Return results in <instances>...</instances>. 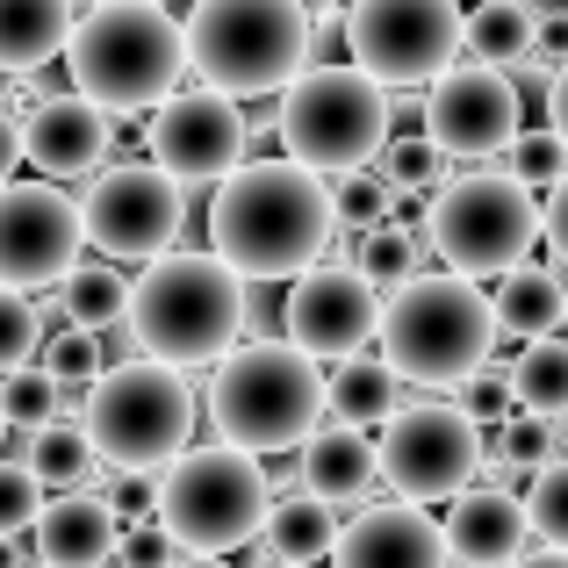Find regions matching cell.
<instances>
[{
    "label": "cell",
    "instance_id": "obj_3",
    "mask_svg": "<svg viewBox=\"0 0 568 568\" xmlns=\"http://www.w3.org/2000/svg\"><path fill=\"white\" fill-rule=\"evenodd\" d=\"M497 338L504 332H497V303L483 295V274H460V266L425 274V266H417L410 281H396V288L382 295L375 346H382V361L417 388H460L497 353Z\"/></svg>",
    "mask_w": 568,
    "mask_h": 568
},
{
    "label": "cell",
    "instance_id": "obj_34",
    "mask_svg": "<svg viewBox=\"0 0 568 568\" xmlns=\"http://www.w3.org/2000/svg\"><path fill=\"white\" fill-rule=\"evenodd\" d=\"M526 518H532V532H540L547 547H568V454H555V460H540V468H532Z\"/></svg>",
    "mask_w": 568,
    "mask_h": 568
},
{
    "label": "cell",
    "instance_id": "obj_12",
    "mask_svg": "<svg viewBox=\"0 0 568 568\" xmlns=\"http://www.w3.org/2000/svg\"><path fill=\"white\" fill-rule=\"evenodd\" d=\"M460 0H353L346 8V51L382 87H432L460 58Z\"/></svg>",
    "mask_w": 568,
    "mask_h": 568
},
{
    "label": "cell",
    "instance_id": "obj_22",
    "mask_svg": "<svg viewBox=\"0 0 568 568\" xmlns=\"http://www.w3.org/2000/svg\"><path fill=\"white\" fill-rule=\"evenodd\" d=\"M375 475H382V454L367 439V425H353V417H324L303 439V489H317V497L361 504L375 489Z\"/></svg>",
    "mask_w": 568,
    "mask_h": 568
},
{
    "label": "cell",
    "instance_id": "obj_21",
    "mask_svg": "<svg viewBox=\"0 0 568 568\" xmlns=\"http://www.w3.org/2000/svg\"><path fill=\"white\" fill-rule=\"evenodd\" d=\"M532 540V518H526V497L511 489H460L454 511H446V555L454 561H518Z\"/></svg>",
    "mask_w": 568,
    "mask_h": 568
},
{
    "label": "cell",
    "instance_id": "obj_25",
    "mask_svg": "<svg viewBox=\"0 0 568 568\" xmlns=\"http://www.w3.org/2000/svg\"><path fill=\"white\" fill-rule=\"evenodd\" d=\"M489 303H497V332L504 338H547V332L568 324V274H561V266L518 260Z\"/></svg>",
    "mask_w": 568,
    "mask_h": 568
},
{
    "label": "cell",
    "instance_id": "obj_41",
    "mask_svg": "<svg viewBox=\"0 0 568 568\" xmlns=\"http://www.w3.org/2000/svg\"><path fill=\"white\" fill-rule=\"evenodd\" d=\"M115 511L138 526V518H159V468H115Z\"/></svg>",
    "mask_w": 568,
    "mask_h": 568
},
{
    "label": "cell",
    "instance_id": "obj_2",
    "mask_svg": "<svg viewBox=\"0 0 568 568\" xmlns=\"http://www.w3.org/2000/svg\"><path fill=\"white\" fill-rule=\"evenodd\" d=\"M245 295L252 281L223 252H159L130 281V338L152 361L173 367H216L245 338Z\"/></svg>",
    "mask_w": 568,
    "mask_h": 568
},
{
    "label": "cell",
    "instance_id": "obj_16",
    "mask_svg": "<svg viewBox=\"0 0 568 568\" xmlns=\"http://www.w3.org/2000/svg\"><path fill=\"white\" fill-rule=\"evenodd\" d=\"M382 332V288L361 266H303L295 288L281 295V338H295L317 361H353Z\"/></svg>",
    "mask_w": 568,
    "mask_h": 568
},
{
    "label": "cell",
    "instance_id": "obj_44",
    "mask_svg": "<svg viewBox=\"0 0 568 568\" xmlns=\"http://www.w3.org/2000/svg\"><path fill=\"white\" fill-rule=\"evenodd\" d=\"M540 231H547V252L568 266V173L547 187V209H540Z\"/></svg>",
    "mask_w": 568,
    "mask_h": 568
},
{
    "label": "cell",
    "instance_id": "obj_38",
    "mask_svg": "<svg viewBox=\"0 0 568 568\" xmlns=\"http://www.w3.org/2000/svg\"><path fill=\"white\" fill-rule=\"evenodd\" d=\"M511 173H526L532 187H555L568 173V138L555 123H547V130H518V138H511Z\"/></svg>",
    "mask_w": 568,
    "mask_h": 568
},
{
    "label": "cell",
    "instance_id": "obj_23",
    "mask_svg": "<svg viewBox=\"0 0 568 568\" xmlns=\"http://www.w3.org/2000/svg\"><path fill=\"white\" fill-rule=\"evenodd\" d=\"M80 0H0V72L37 80L51 58H65Z\"/></svg>",
    "mask_w": 568,
    "mask_h": 568
},
{
    "label": "cell",
    "instance_id": "obj_8",
    "mask_svg": "<svg viewBox=\"0 0 568 568\" xmlns=\"http://www.w3.org/2000/svg\"><path fill=\"white\" fill-rule=\"evenodd\" d=\"M388 123H396V101L375 72L361 65H303L288 87H281V152H295L317 173H346V166H375Z\"/></svg>",
    "mask_w": 568,
    "mask_h": 568
},
{
    "label": "cell",
    "instance_id": "obj_1",
    "mask_svg": "<svg viewBox=\"0 0 568 568\" xmlns=\"http://www.w3.org/2000/svg\"><path fill=\"white\" fill-rule=\"evenodd\" d=\"M338 237V202L317 166L295 152L237 159L209 194V252L237 266L245 281H295L317 266Z\"/></svg>",
    "mask_w": 568,
    "mask_h": 568
},
{
    "label": "cell",
    "instance_id": "obj_27",
    "mask_svg": "<svg viewBox=\"0 0 568 568\" xmlns=\"http://www.w3.org/2000/svg\"><path fill=\"white\" fill-rule=\"evenodd\" d=\"M403 403V375L382 361V353H353L332 375V417H353V425H382Z\"/></svg>",
    "mask_w": 568,
    "mask_h": 568
},
{
    "label": "cell",
    "instance_id": "obj_30",
    "mask_svg": "<svg viewBox=\"0 0 568 568\" xmlns=\"http://www.w3.org/2000/svg\"><path fill=\"white\" fill-rule=\"evenodd\" d=\"M58 310H65V324L109 332V324L130 317V281L115 274V266H72V274L58 281Z\"/></svg>",
    "mask_w": 568,
    "mask_h": 568
},
{
    "label": "cell",
    "instance_id": "obj_11",
    "mask_svg": "<svg viewBox=\"0 0 568 568\" xmlns=\"http://www.w3.org/2000/svg\"><path fill=\"white\" fill-rule=\"evenodd\" d=\"M382 483L417 504H454L483 475V425L460 403H396L382 417Z\"/></svg>",
    "mask_w": 568,
    "mask_h": 568
},
{
    "label": "cell",
    "instance_id": "obj_32",
    "mask_svg": "<svg viewBox=\"0 0 568 568\" xmlns=\"http://www.w3.org/2000/svg\"><path fill=\"white\" fill-rule=\"evenodd\" d=\"M332 202H338V223H353V231H375V223L396 216V202H403V187L388 181L382 166H346V173H332Z\"/></svg>",
    "mask_w": 568,
    "mask_h": 568
},
{
    "label": "cell",
    "instance_id": "obj_17",
    "mask_svg": "<svg viewBox=\"0 0 568 568\" xmlns=\"http://www.w3.org/2000/svg\"><path fill=\"white\" fill-rule=\"evenodd\" d=\"M245 144H252V123L237 109V94H223V87H202V94L173 87L152 109V159L166 173H181L187 187H216L237 159H252Z\"/></svg>",
    "mask_w": 568,
    "mask_h": 568
},
{
    "label": "cell",
    "instance_id": "obj_15",
    "mask_svg": "<svg viewBox=\"0 0 568 568\" xmlns=\"http://www.w3.org/2000/svg\"><path fill=\"white\" fill-rule=\"evenodd\" d=\"M425 130L446 159H497L518 138V80L497 58H454L425 94Z\"/></svg>",
    "mask_w": 568,
    "mask_h": 568
},
{
    "label": "cell",
    "instance_id": "obj_37",
    "mask_svg": "<svg viewBox=\"0 0 568 568\" xmlns=\"http://www.w3.org/2000/svg\"><path fill=\"white\" fill-rule=\"evenodd\" d=\"M43 353V310L29 303V288H8L0 281V375Z\"/></svg>",
    "mask_w": 568,
    "mask_h": 568
},
{
    "label": "cell",
    "instance_id": "obj_43",
    "mask_svg": "<svg viewBox=\"0 0 568 568\" xmlns=\"http://www.w3.org/2000/svg\"><path fill=\"white\" fill-rule=\"evenodd\" d=\"M532 65L540 72L568 65V14H540V29H532Z\"/></svg>",
    "mask_w": 568,
    "mask_h": 568
},
{
    "label": "cell",
    "instance_id": "obj_19",
    "mask_svg": "<svg viewBox=\"0 0 568 568\" xmlns=\"http://www.w3.org/2000/svg\"><path fill=\"white\" fill-rule=\"evenodd\" d=\"M29 547L51 568H94L123 547V511H115V497H94V489H51L29 526Z\"/></svg>",
    "mask_w": 568,
    "mask_h": 568
},
{
    "label": "cell",
    "instance_id": "obj_47",
    "mask_svg": "<svg viewBox=\"0 0 568 568\" xmlns=\"http://www.w3.org/2000/svg\"><path fill=\"white\" fill-rule=\"evenodd\" d=\"M0 439H8V410H0Z\"/></svg>",
    "mask_w": 568,
    "mask_h": 568
},
{
    "label": "cell",
    "instance_id": "obj_28",
    "mask_svg": "<svg viewBox=\"0 0 568 568\" xmlns=\"http://www.w3.org/2000/svg\"><path fill=\"white\" fill-rule=\"evenodd\" d=\"M72 403H87V388H65L51 367H37V361H22V367L0 375V410H8V425L43 432V425H58Z\"/></svg>",
    "mask_w": 568,
    "mask_h": 568
},
{
    "label": "cell",
    "instance_id": "obj_20",
    "mask_svg": "<svg viewBox=\"0 0 568 568\" xmlns=\"http://www.w3.org/2000/svg\"><path fill=\"white\" fill-rule=\"evenodd\" d=\"M338 555L346 561H403V568H432V561H454L446 555V526L425 511L417 497L396 504H367L346 532H338Z\"/></svg>",
    "mask_w": 568,
    "mask_h": 568
},
{
    "label": "cell",
    "instance_id": "obj_35",
    "mask_svg": "<svg viewBox=\"0 0 568 568\" xmlns=\"http://www.w3.org/2000/svg\"><path fill=\"white\" fill-rule=\"evenodd\" d=\"M43 367H51L65 388H94V375L109 367V346H101L94 324H72V332L43 338Z\"/></svg>",
    "mask_w": 568,
    "mask_h": 568
},
{
    "label": "cell",
    "instance_id": "obj_26",
    "mask_svg": "<svg viewBox=\"0 0 568 568\" xmlns=\"http://www.w3.org/2000/svg\"><path fill=\"white\" fill-rule=\"evenodd\" d=\"M532 29H540V0H483L468 14V29H460V51L497 58V65H526Z\"/></svg>",
    "mask_w": 568,
    "mask_h": 568
},
{
    "label": "cell",
    "instance_id": "obj_10",
    "mask_svg": "<svg viewBox=\"0 0 568 568\" xmlns=\"http://www.w3.org/2000/svg\"><path fill=\"white\" fill-rule=\"evenodd\" d=\"M425 237L446 266L460 274H511L518 260H532L540 245V202H532V181L526 173H489V166H468L454 181H439L425 209Z\"/></svg>",
    "mask_w": 568,
    "mask_h": 568
},
{
    "label": "cell",
    "instance_id": "obj_5",
    "mask_svg": "<svg viewBox=\"0 0 568 568\" xmlns=\"http://www.w3.org/2000/svg\"><path fill=\"white\" fill-rule=\"evenodd\" d=\"M202 410L216 439L245 446V454H288L324 425L332 382L317 375V353H303L295 338H252L216 361Z\"/></svg>",
    "mask_w": 568,
    "mask_h": 568
},
{
    "label": "cell",
    "instance_id": "obj_24",
    "mask_svg": "<svg viewBox=\"0 0 568 568\" xmlns=\"http://www.w3.org/2000/svg\"><path fill=\"white\" fill-rule=\"evenodd\" d=\"M338 504L317 497V489H288V497L266 504V526H260V547L274 561H324L338 555Z\"/></svg>",
    "mask_w": 568,
    "mask_h": 568
},
{
    "label": "cell",
    "instance_id": "obj_29",
    "mask_svg": "<svg viewBox=\"0 0 568 568\" xmlns=\"http://www.w3.org/2000/svg\"><path fill=\"white\" fill-rule=\"evenodd\" d=\"M511 396L526 410H547V417H568V338H526V353L511 361Z\"/></svg>",
    "mask_w": 568,
    "mask_h": 568
},
{
    "label": "cell",
    "instance_id": "obj_42",
    "mask_svg": "<svg viewBox=\"0 0 568 568\" xmlns=\"http://www.w3.org/2000/svg\"><path fill=\"white\" fill-rule=\"evenodd\" d=\"M115 555H123V561H138V568H152V561H173V555H187V547L173 540V532L159 526V518H138V526L123 532V547H115Z\"/></svg>",
    "mask_w": 568,
    "mask_h": 568
},
{
    "label": "cell",
    "instance_id": "obj_39",
    "mask_svg": "<svg viewBox=\"0 0 568 568\" xmlns=\"http://www.w3.org/2000/svg\"><path fill=\"white\" fill-rule=\"evenodd\" d=\"M460 410H468L483 432H489V425H504V417L518 410V396H511V367H489V361H483L468 382H460Z\"/></svg>",
    "mask_w": 568,
    "mask_h": 568
},
{
    "label": "cell",
    "instance_id": "obj_45",
    "mask_svg": "<svg viewBox=\"0 0 568 568\" xmlns=\"http://www.w3.org/2000/svg\"><path fill=\"white\" fill-rule=\"evenodd\" d=\"M14 166H29V159H22V123L0 109V181H14Z\"/></svg>",
    "mask_w": 568,
    "mask_h": 568
},
{
    "label": "cell",
    "instance_id": "obj_46",
    "mask_svg": "<svg viewBox=\"0 0 568 568\" xmlns=\"http://www.w3.org/2000/svg\"><path fill=\"white\" fill-rule=\"evenodd\" d=\"M547 123H555L561 138H568V65L547 72Z\"/></svg>",
    "mask_w": 568,
    "mask_h": 568
},
{
    "label": "cell",
    "instance_id": "obj_18",
    "mask_svg": "<svg viewBox=\"0 0 568 568\" xmlns=\"http://www.w3.org/2000/svg\"><path fill=\"white\" fill-rule=\"evenodd\" d=\"M109 144H115V115L101 101H87L80 87L72 94H43L22 115V159L43 181H87V173H101L109 166Z\"/></svg>",
    "mask_w": 568,
    "mask_h": 568
},
{
    "label": "cell",
    "instance_id": "obj_7",
    "mask_svg": "<svg viewBox=\"0 0 568 568\" xmlns=\"http://www.w3.org/2000/svg\"><path fill=\"white\" fill-rule=\"evenodd\" d=\"M274 483H266L260 454L216 439V446H181L159 468V526L187 547V555H237L260 540Z\"/></svg>",
    "mask_w": 568,
    "mask_h": 568
},
{
    "label": "cell",
    "instance_id": "obj_6",
    "mask_svg": "<svg viewBox=\"0 0 568 568\" xmlns=\"http://www.w3.org/2000/svg\"><path fill=\"white\" fill-rule=\"evenodd\" d=\"M317 58V14L310 0H194L187 14V65L202 87L237 101L281 94Z\"/></svg>",
    "mask_w": 568,
    "mask_h": 568
},
{
    "label": "cell",
    "instance_id": "obj_33",
    "mask_svg": "<svg viewBox=\"0 0 568 568\" xmlns=\"http://www.w3.org/2000/svg\"><path fill=\"white\" fill-rule=\"evenodd\" d=\"M353 266H361L375 288H396V281H410L417 266H425V245L410 237V223H375V231H361Z\"/></svg>",
    "mask_w": 568,
    "mask_h": 568
},
{
    "label": "cell",
    "instance_id": "obj_4",
    "mask_svg": "<svg viewBox=\"0 0 568 568\" xmlns=\"http://www.w3.org/2000/svg\"><path fill=\"white\" fill-rule=\"evenodd\" d=\"M65 72L115 123L152 115L187 72V22H173L166 0H94L72 22Z\"/></svg>",
    "mask_w": 568,
    "mask_h": 568
},
{
    "label": "cell",
    "instance_id": "obj_9",
    "mask_svg": "<svg viewBox=\"0 0 568 568\" xmlns=\"http://www.w3.org/2000/svg\"><path fill=\"white\" fill-rule=\"evenodd\" d=\"M194 417L202 403L187 388V367L152 361V353L130 367H101L80 403V425L109 468H166L194 439Z\"/></svg>",
    "mask_w": 568,
    "mask_h": 568
},
{
    "label": "cell",
    "instance_id": "obj_31",
    "mask_svg": "<svg viewBox=\"0 0 568 568\" xmlns=\"http://www.w3.org/2000/svg\"><path fill=\"white\" fill-rule=\"evenodd\" d=\"M94 439H87V425H72V417H58V425H43L37 439H29V468L43 475V489H87V475H94Z\"/></svg>",
    "mask_w": 568,
    "mask_h": 568
},
{
    "label": "cell",
    "instance_id": "obj_36",
    "mask_svg": "<svg viewBox=\"0 0 568 568\" xmlns=\"http://www.w3.org/2000/svg\"><path fill=\"white\" fill-rule=\"evenodd\" d=\"M43 475L29 468V460H14V454H0V540H22L29 526H37V511H43Z\"/></svg>",
    "mask_w": 568,
    "mask_h": 568
},
{
    "label": "cell",
    "instance_id": "obj_13",
    "mask_svg": "<svg viewBox=\"0 0 568 568\" xmlns=\"http://www.w3.org/2000/svg\"><path fill=\"white\" fill-rule=\"evenodd\" d=\"M80 216H87V245L101 260H159V252L181 245L187 181L166 173L159 159H123V166L94 173Z\"/></svg>",
    "mask_w": 568,
    "mask_h": 568
},
{
    "label": "cell",
    "instance_id": "obj_14",
    "mask_svg": "<svg viewBox=\"0 0 568 568\" xmlns=\"http://www.w3.org/2000/svg\"><path fill=\"white\" fill-rule=\"evenodd\" d=\"M87 216L65 181H0V281L8 288H51L80 266Z\"/></svg>",
    "mask_w": 568,
    "mask_h": 568
},
{
    "label": "cell",
    "instance_id": "obj_40",
    "mask_svg": "<svg viewBox=\"0 0 568 568\" xmlns=\"http://www.w3.org/2000/svg\"><path fill=\"white\" fill-rule=\"evenodd\" d=\"M382 173H388V181H396L403 194H410V187H439V173H446V152H439V138H432V130H425V138L396 144Z\"/></svg>",
    "mask_w": 568,
    "mask_h": 568
},
{
    "label": "cell",
    "instance_id": "obj_48",
    "mask_svg": "<svg viewBox=\"0 0 568 568\" xmlns=\"http://www.w3.org/2000/svg\"><path fill=\"white\" fill-rule=\"evenodd\" d=\"M80 8H94V0H80Z\"/></svg>",
    "mask_w": 568,
    "mask_h": 568
}]
</instances>
